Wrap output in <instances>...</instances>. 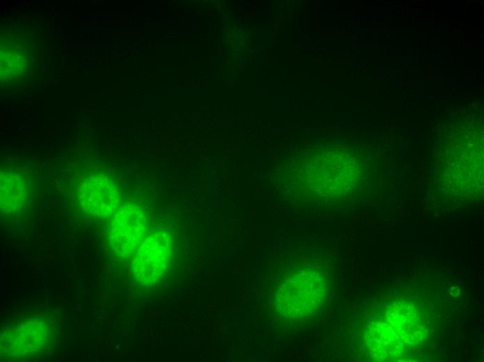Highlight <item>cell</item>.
<instances>
[{
    "instance_id": "obj_1",
    "label": "cell",
    "mask_w": 484,
    "mask_h": 362,
    "mask_svg": "<svg viewBox=\"0 0 484 362\" xmlns=\"http://www.w3.org/2000/svg\"><path fill=\"white\" fill-rule=\"evenodd\" d=\"M145 217L136 206L127 204L115 214L110 230V241L115 251L122 256L135 252L144 239Z\"/></svg>"
},
{
    "instance_id": "obj_2",
    "label": "cell",
    "mask_w": 484,
    "mask_h": 362,
    "mask_svg": "<svg viewBox=\"0 0 484 362\" xmlns=\"http://www.w3.org/2000/svg\"><path fill=\"white\" fill-rule=\"evenodd\" d=\"M170 245L163 233H156L143 239L134 254L133 269L142 283L155 281L168 265Z\"/></svg>"
},
{
    "instance_id": "obj_3",
    "label": "cell",
    "mask_w": 484,
    "mask_h": 362,
    "mask_svg": "<svg viewBox=\"0 0 484 362\" xmlns=\"http://www.w3.org/2000/svg\"><path fill=\"white\" fill-rule=\"evenodd\" d=\"M79 199L83 210L98 217H107L117 209L120 198L114 183L102 175L88 177L80 184Z\"/></svg>"
},
{
    "instance_id": "obj_4",
    "label": "cell",
    "mask_w": 484,
    "mask_h": 362,
    "mask_svg": "<svg viewBox=\"0 0 484 362\" xmlns=\"http://www.w3.org/2000/svg\"><path fill=\"white\" fill-rule=\"evenodd\" d=\"M2 337L8 354L24 356L37 352L45 345L47 331L43 322L31 320L13 325Z\"/></svg>"
},
{
    "instance_id": "obj_5",
    "label": "cell",
    "mask_w": 484,
    "mask_h": 362,
    "mask_svg": "<svg viewBox=\"0 0 484 362\" xmlns=\"http://www.w3.org/2000/svg\"><path fill=\"white\" fill-rule=\"evenodd\" d=\"M26 196L24 180L14 173H6L1 178V206L8 212L19 210Z\"/></svg>"
}]
</instances>
